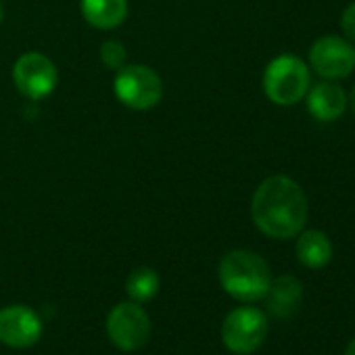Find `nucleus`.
<instances>
[{
    "label": "nucleus",
    "mask_w": 355,
    "mask_h": 355,
    "mask_svg": "<svg viewBox=\"0 0 355 355\" xmlns=\"http://www.w3.org/2000/svg\"><path fill=\"white\" fill-rule=\"evenodd\" d=\"M309 205L303 189L288 175H270L257 187L251 201L255 226L270 239L297 236L307 222Z\"/></svg>",
    "instance_id": "obj_1"
},
{
    "label": "nucleus",
    "mask_w": 355,
    "mask_h": 355,
    "mask_svg": "<svg viewBox=\"0 0 355 355\" xmlns=\"http://www.w3.org/2000/svg\"><path fill=\"white\" fill-rule=\"evenodd\" d=\"M218 274L224 291L245 303L263 299L272 282L270 266L266 263V259L245 249H236L224 255Z\"/></svg>",
    "instance_id": "obj_2"
},
{
    "label": "nucleus",
    "mask_w": 355,
    "mask_h": 355,
    "mask_svg": "<svg viewBox=\"0 0 355 355\" xmlns=\"http://www.w3.org/2000/svg\"><path fill=\"white\" fill-rule=\"evenodd\" d=\"M309 90V67L295 55H280L263 71V92L280 107L297 105Z\"/></svg>",
    "instance_id": "obj_3"
},
{
    "label": "nucleus",
    "mask_w": 355,
    "mask_h": 355,
    "mask_svg": "<svg viewBox=\"0 0 355 355\" xmlns=\"http://www.w3.org/2000/svg\"><path fill=\"white\" fill-rule=\"evenodd\" d=\"M117 101L134 111H146L161 103L163 82L159 73L146 65H123L113 80Z\"/></svg>",
    "instance_id": "obj_4"
},
{
    "label": "nucleus",
    "mask_w": 355,
    "mask_h": 355,
    "mask_svg": "<svg viewBox=\"0 0 355 355\" xmlns=\"http://www.w3.org/2000/svg\"><path fill=\"white\" fill-rule=\"evenodd\" d=\"M268 334V318L255 307L232 309L222 324L224 345L239 355H249L261 347Z\"/></svg>",
    "instance_id": "obj_5"
},
{
    "label": "nucleus",
    "mask_w": 355,
    "mask_h": 355,
    "mask_svg": "<svg viewBox=\"0 0 355 355\" xmlns=\"http://www.w3.org/2000/svg\"><path fill=\"white\" fill-rule=\"evenodd\" d=\"M107 334L121 351H136L150 338V320L140 303H119L107 318Z\"/></svg>",
    "instance_id": "obj_6"
},
{
    "label": "nucleus",
    "mask_w": 355,
    "mask_h": 355,
    "mask_svg": "<svg viewBox=\"0 0 355 355\" xmlns=\"http://www.w3.org/2000/svg\"><path fill=\"white\" fill-rule=\"evenodd\" d=\"M57 80L55 63L42 53H26L15 61L13 82L17 90L34 103L46 98L57 88Z\"/></svg>",
    "instance_id": "obj_7"
},
{
    "label": "nucleus",
    "mask_w": 355,
    "mask_h": 355,
    "mask_svg": "<svg viewBox=\"0 0 355 355\" xmlns=\"http://www.w3.org/2000/svg\"><path fill=\"white\" fill-rule=\"evenodd\" d=\"M311 69L326 80H343L355 69V49L340 36H322L309 49Z\"/></svg>",
    "instance_id": "obj_8"
},
{
    "label": "nucleus",
    "mask_w": 355,
    "mask_h": 355,
    "mask_svg": "<svg viewBox=\"0 0 355 355\" xmlns=\"http://www.w3.org/2000/svg\"><path fill=\"white\" fill-rule=\"evenodd\" d=\"M42 336V320L28 305L0 309V343L13 349H28Z\"/></svg>",
    "instance_id": "obj_9"
},
{
    "label": "nucleus",
    "mask_w": 355,
    "mask_h": 355,
    "mask_svg": "<svg viewBox=\"0 0 355 355\" xmlns=\"http://www.w3.org/2000/svg\"><path fill=\"white\" fill-rule=\"evenodd\" d=\"M307 111L318 121H336L347 109V94L334 82H320L307 90Z\"/></svg>",
    "instance_id": "obj_10"
},
{
    "label": "nucleus",
    "mask_w": 355,
    "mask_h": 355,
    "mask_svg": "<svg viewBox=\"0 0 355 355\" xmlns=\"http://www.w3.org/2000/svg\"><path fill=\"white\" fill-rule=\"evenodd\" d=\"M84 19L96 30H115L128 17V0H80Z\"/></svg>",
    "instance_id": "obj_11"
},
{
    "label": "nucleus",
    "mask_w": 355,
    "mask_h": 355,
    "mask_svg": "<svg viewBox=\"0 0 355 355\" xmlns=\"http://www.w3.org/2000/svg\"><path fill=\"white\" fill-rule=\"evenodd\" d=\"M268 297V309L278 315V318H288L297 311L301 297H303V286L297 278L293 276H280L270 282V288L266 293Z\"/></svg>",
    "instance_id": "obj_12"
},
{
    "label": "nucleus",
    "mask_w": 355,
    "mask_h": 355,
    "mask_svg": "<svg viewBox=\"0 0 355 355\" xmlns=\"http://www.w3.org/2000/svg\"><path fill=\"white\" fill-rule=\"evenodd\" d=\"M297 259L311 270H320L324 266H328V261L332 259V243L330 239L320 232V230H301L297 234Z\"/></svg>",
    "instance_id": "obj_13"
},
{
    "label": "nucleus",
    "mask_w": 355,
    "mask_h": 355,
    "mask_svg": "<svg viewBox=\"0 0 355 355\" xmlns=\"http://www.w3.org/2000/svg\"><path fill=\"white\" fill-rule=\"evenodd\" d=\"M125 291H128V297L134 303H146V301L155 299L157 293H159V276H157V272L150 270V268L134 270L128 276Z\"/></svg>",
    "instance_id": "obj_14"
},
{
    "label": "nucleus",
    "mask_w": 355,
    "mask_h": 355,
    "mask_svg": "<svg viewBox=\"0 0 355 355\" xmlns=\"http://www.w3.org/2000/svg\"><path fill=\"white\" fill-rule=\"evenodd\" d=\"M101 59L103 63L109 67V69H121L125 65V59H128V53H125V46L117 40H107L103 46H101Z\"/></svg>",
    "instance_id": "obj_15"
},
{
    "label": "nucleus",
    "mask_w": 355,
    "mask_h": 355,
    "mask_svg": "<svg viewBox=\"0 0 355 355\" xmlns=\"http://www.w3.org/2000/svg\"><path fill=\"white\" fill-rule=\"evenodd\" d=\"M340 30L347 40L355 42V3H351L340 15Z\"/></svg>",
    "instance_id": "obj_16"
},
{
    "label": "nucleus",
    "mask_w": 355,
    "mask_h": 355,
    "mask_svg": "<svg viewBox=\"0 0 355 355\" xmlns=\"http://www.w3.org/2000/svg\"><path fill=\"white\" fill-rule=\"evenodd\" d=\"M347 105L351 107V111H353V115H355V86L351 88V94L347 96Z\"/></svg>",
    "instance_id": "obj_17"
},
{
    "label": "nucleus",
    "mask_w": 355,
    "mask_h": 355,
    "mask_svg": "<svg viewBox=\"0 0 355 355\" xmlns=\"http://www.w3.org/2000/svg\"><path fill=\"white\" fill-rule=\"evenodd\" d=\"M345 355H355V338L347 345V351H345Z\"/></svg>",
    "instance_id": "obj_18"
},
{
    "label": "nucleus",
    "mask_w": 355,
    "mask_h": 355,
    "mask_svg": "<svg viewBox=\"0 0 355 355\" xmlns=\"http://www.w3.org/2000/svg\"><path fill=\"white\" fill-rule=\"evenodd\" d=\"M3 17H5V7H3V3H0V21H3Z\"/></svg>",
    "instance_id": "obj_19"
}]
</instances>
